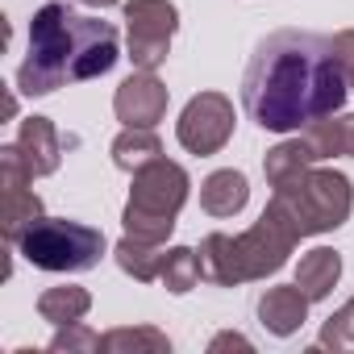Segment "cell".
Listing matches in <instances>:
<instances>
[{
    "label": "cell",
    "mask_w": 354,
    "mask_h": 354,
    "mask_svg": "<svg viewBox=\"0 0 354 354\" xmlns=\"http://www.w3.org/2000/svg\"><path fill=\"white\" fill-rule=\"evenodd\" d=\"M304 142H308V150L317 154V162L321 158H337V154H350L354 158V113L350 117H321V121H313L308 129H304Z\"/></svg>",
    "instance_id": "9a60e30c"
},
{
    "label": "cell",
    "mask_w": 354,
    "mask_h": 354,
    "mask_svg": "<svg viewBox=\"0 0 354 354\" xmlns=\"http://www.w3.org/2000/svg\"><path fill=\"white\" fill-rule=\"evenodd\" d=\"M84 5H96V9H104V5H117V0H84Z\"/></svg>",
    "instance_id": "484cf974"
},
{
    "label": "cell",
    "mask_w": 354,
    "mask_h": 354,
    "mask_svg": "<svg viewBox=\"0 0 354 354\" xmlns=\"http://www.w3.org/2000/svg\"><path fill=\"white\" fill-rule=\"evenodd\" d=\"M350 205H354V192H350V180L342 171H313V167H304L300 175L275 184V196H271L267 209L296 238H308V234L337 230L350 217Z\"/></svg>",
    "instance_id": "277c9868"
},
{
    "label": "cell",
    "mask_w": 354,
    "mask_h": 354,
    "mask_svg": "<svg viewBox=\"0 0 354 354\" xmlns=\"http://www.w3.org/2000/svg\"><path fill=\"white\" fill-rule=\"evenodd\" d=\"M88 308H92V296H88L84 288H75V283L50 288V292H42V300H38V313H42V321H50V325L84 321Z\"/></svg>",
    "instance_id": "e0dca14e"
},
{
    "label": "cell",
    "mask_w": 354,
    "mask_h": 354,
    "mask_svg": "<svg viewBox=\"0 0 354 354\" xmlns=\"http://www.w3.org/2000/svg\"><path fill=\"white\" fill-rule=\"evenodd\" d=\"M337 275H342V254L329 250V246L308 250V254L300 259V267H296V283H300V292H304L308 300H325V296L333 292Z\"/></svg>",
    "instance_id": "5bb4252c"
},
{
    "label": "cell",
    "mask_w": 354,
    "mask_h": 354,
    "mask_svg": "<svg viewBox=\"0 0 354 354\" xmlns=\"http://www.w3.org/2000/svg\"><path fill=\"white\" fill-rule=\"evenodd\" d=\"M117 63V30L96 17H80L67 5H42L30 21V55L17 71L26 96H46L63 84L96 80Z\"/></svg>",
    "instance_id": "7a4b0ae2"
},
{
    "label": "cell",
    "mask_w": 354,
    "mask_h": 354,
    "mask_svg": "<svg viewBox=\"0 0 354 354\" xmlns=\"http://www.w3.org/2000/svg\"><path fill=\"white\" fill-rule=\"evenodd\" d=\"M0 175H5V180H0V184H5V238L21 242V234L42 217V201L26 188L34 175H30V167H26L17 146L0 150Z\"/></svg>",
    "instance_id": "9c48e42d"
},
{
    "label": "cell",
    "mask_w": 354,
    "mask_h": 354,
    "mask_svg": "<svg viewBox=\"0 0 354 354\" xmlns=\"http://www.w3.org/2000/svg\"><path fill=\"white\" fill-rule=\"evenodd\" d=\"M333 50H337V59H342L346 84L354 88V30H342V34H333Z\"/></svg>",
    "instance_id": "cb8c5ba5"
},
{
    "label": "cell",
    "mask_w": 354,
    "mask_h": 354,
    "mask_svg": "<svg viewBox=\"0 0 354 354\" xmlns=\"http://www.w3.org/2000/svg\"><path fill=\"white\" fill-rule=\"evenodd\" d=\"M113 158L121 171H142L146 162L162 158V146L154 138V129H125L117 142H113Z\"/></svg>",
    "instance_id": "d6986e66"
},
{
    "label": "cell",
    "mask_w": 354,
    "mask_h": 354,
    "mask_svg": "<svg viewBox=\"0 0 354 354\" xmlns=\"http://www.w3.org/2000/svg\"><path fill=\"white\" fill-rule=\"evenodd\" d=\"M225 346H238V350H250V342H246V337H238V333H221V337L213 342V350H225Z\"/></svg>",
    "instance_id": "d4e9b609"
},
{
    "label": "cell",
    "mask_w": 354,
    "mask_h": 354,
    "mask_svg": "<svg viewBox=\"0 0 354 354\" xmlns=\"http://www.w3.org/2000/svg\"><path fill=\"white\" fill-rule=\"evenodd\" d=\"M321 346H333V350L354 346V300H350L342 313H333V317H329V325L321 329Z\"/></svg>",
    "instance_id": "7402d4cb"
},
{
    "label": "cell",
    "mask_w": 354,
    "mask_h": 354,
    "mask_svg": "<svg viewBox=\"0 0 354 354\" xmlns=\"http://www.w3.org/2000/svg\"><path fill=\"white\" fill-rule=\"evenodd\" d=\"M313 162H317V154L308 150V142H304V138H296V142H279L275 150H267L263 171H267V180H271V188H275V184L292 180V175H300V171H304V167H313Z\"/></svg>",
    "instance_id": "ac0fdd59"
},
{
    "label": "cell",
    "mask_w": 354,
    "mask_h": 354,
    "mask_svg": "<svg viewBox=\"0 0 354 354\" xmlns=\"http://www.w3.org/2000/svg\"><path fill=\"white\" fill-rule=\"evenodd\" d=\"M201 279H205V275H201V254H196V250L175 246V250L167 254V267H162L167 292H192Z\"/></svg>",
    "instance_id": "ffe728a7"
},
{
    "label": "cell",
    "mask_w": 354,
    "mask_h": 354,
    "mask_svg": "<svg viewBox=\"0 0 354 354\" xmlns=\"http://www.w3.org/2000/svg\"><path fill=\"white\" fill-rule=\"evenodd\" d=\"M125 21H129V59H133V67L154 71L158 63H167L171 34L180 26V13H175L171 0H129Z\"/></svg>",
    "instance_id": "52a82bcc"
},
{
    "label": "cell",
    "mask_w": 354,
    "mask_h": 354,
    "mask_svg": "<svg viewBox=\"0 0 354 354\" xmlns=\"http://www.w3.org/2000/svg\"><path fill=\"white\" fill-rule=\"evenodd\" d=\"M50 350H100V337L88 325L71 321V325H59V333L50 337Z\"/></svg>",
    "instance_id": "603a6c76"
},
{
    "label": "cell",
    "mask_w": 354,
    "mask_h": 354,
    "mask_svg": "<svg viewBox=\"0 0 354 354\" xmlns=\"http://www.w3.org/2000/svg\"><path fill=\"white\" fill-rule=\"evenodd\" d=\"M113 109L125 121V129H154L167 113V88L154 80V71H138L117 88Z\"/></svg>",
    "instance_id": "30bf717a"
},
{
    "label": "cell",
    "mask_w": 354,
    "mask_h": 354,
    "mask_svg": "<svg viewBox=\"0 0 354 354\" xmlns=\"http://www.w3.org/2000/svg\"><path fill=\"white\" fill-rule=\"evenodd\" d=\"M184 201H188V171L167 158L146 162L142 171H133V192L125 205V234L142 242H167Z\"/></svg>",
    "instance_id": "5b68a950"
},
{
    "label": "cell",
    "mask_w": 354,
    "mask_h": 354,
    "mask_svg": "<svg viewBox=\"0 0 354 354\" xmlns=\"http://www.w3.org/2000/svg\"><path fill=\"white\" fill-rule=\"evenodd\" d=\"M346 71L333 38L308 30H275L263 38L242 75V104L250 121L271 133L308 129L346 100Z\"/></svg>",
    "instance_id": "6da1fadb"
},
{
    "label": "cell",
    "mask_w": 354,
    "mask_h": 354,
    "mask_svg": "<svg viewBox=\"0 0 354 354\" xmlns=\"http://www.w3.org/2000/svg\"><path fill=\"white\" fill-rule=\"evenodd\" d=\"M296 242L300 238L267 209L259 217V225L246 230V234H238V238L209 234L201 242V250H196L201 254V275L209 283H221V288L246 283V279H263V275H271V271H279L288 263V254H292Z\"/></svg>",
    "instance_id": "3957f363"
},
{
    "label": "cell",
    "mask_w": 354,
    "mask_h": 354,
    "mask_svg": "<svg viewBox=\"0 0 354 354\" xmlns=\"http://www.w3.org/2000/svg\"><path fill=\"white\" fill-rule=\"evenodd\" d=\"M175 133L192 154H217L234 133V104L221 92H201L196 100H188Z\"/></svg>",
    "instance_id": "ba28073f"
},
{
    "label": "cell",
    "mask_w": 354,
    "mask_h": 354,
    "mask_svg": "<svg viewBox=\"0 0 354 354\" xmlns=\"http://www.w3.org/2000/svg\"><path fill=\"white\" fill-rule=\"evenodd\" d=\"M167 254H171V250H162V242H142V238H129V234L117 242V263H121V271H129V275L142 279V283L162 279Z\"/></svg>",
    "instance_id": "2e32d148"
},
{
    "label": "cell",
    "mask_w": 354,
    "mask_h": 354,
    "mask_svg": "<svg viewBox=\"0 0 354 354\" xmlns=\"http://www.w3.org/2000/svg\"><path fill=\"white\" fill-rule=\"evenodd\" d=\"M259 317H263V325H267L271 333L288 337V333H296V329L304 325V317H308V296L300 292V283L267 288L263 300H259Z\"/></svg>",
    "instance_id": "8fae6325"
},
{
    "label": "cell",
    "mask_w": 354,
    "mask_h": 354,
    "mask_svg": "<svg viewBox=\"0 0 354 354\" xmlns=\"http://www.w3.org/2000/svg\"><path fill=\"white\" fill-rule=\"evenodd\" d=\"M17 150H21L30 175H50V171L59 167V154H63V146H59V129H55L46 117H30V121L21 125Z\"/></svg>",
    "instance_id": "7c38bea8"
},
{
    "label": "cell",
    "mask_w": 354,
    "mask_h": 354,
    "mask_svg": "<svg viewBox=\"0 0 354 354\" xmlns=\"http://www.w3.org/2000/svg\"><path fill=\"white\" fill-rule=\"evenodd\" d=\"M100 350H150V354H167L171 342L158 329H113L100 337Z\"/></svg>",
    "instance_id": "44dd1931"
},
{
    "label": "cell",
    "mask_w": 354,
    "mask_h": 354,
    "mask_svg": "<svg viewBox=\"0 0 354 354\" xmlns=\"http://www.w3.org/2000/svg\"><path fill=\"white\" fill-rule=\"evenodd\" d=\"M21 254L42 271H88L104 254V234L63 217H38L21 234Z\"/></svg>",
    "instance_id": "8992f818"
},
{
    "label": "cell",
    "mask_w": 354,
    "mask_h": 354,
    "mask_svg": "<svg viewBox=\"0 0 354 354\" xmlns=\"http://www.w3.org/2000/svg\"><path fill=\"white\" fill-rule=\"evenodd\" d=\"M246 201H250V188L242 171H213L201 188V209L209 217H234L246 209Z\"/></svg>",
    "instance_id": "4fadbf2b"
}]
</instances>
